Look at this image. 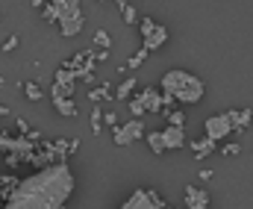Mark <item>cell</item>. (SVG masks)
Returning <instances> with one entry per match:
<instances>
[{
    "label": "cell",
    "instance_id": "44dd1931",
    "mask_svg": "<svg viewBox=\"0 0 253 209\" xmlns=\"http://www.w3.org/2000/svg\"><path fill=\"white\" fill-rule=\"evenodd\" d=\"M144 59H147V50H144V47H138V50H135V53L129 56V62H126V68H138V65H141Z\"/></svg>",
    "mask_w": 253,
    "mask_h": 209
},
{
    "label": "cell",
    "instance_id": "30bf717a",
    "mask_svg": "<svg viewBox=\"0 0 253 209\" xmlns=\"http://www.w3.org/2000/svg\"><path fill=\"white\" fill-rule=\"evenodd\" d=\"M186 209H209V195L197 186H186Z\"/></svg>",
    "mask_w": 253,
    "mask_h": 209
},
{
    "label": "cell",
    "instance_id": "1f68e13d",
    "mask_svg": "<svg viewBox=\"0 0 253 209\" xmlns=\"http://www.w3.org/2000/svg\"><path fill=\"white\" fill-rule=\"evenodd\" d=\"M165 209H183V207H165Z\"/></svg>",
    "mask_w": 253,
    "mask_h": 209
},
{
    "label": "cell",
    "instance_id": "3957f363",
    "mask_svg": "<svg viewBox=\"0 0 253 209\" xmlns=\"http://www.w3.org/2000/svg\"><path fill=\"white\" fill-rule=\"evenodd\" d=\"M53 12H56V24H59V33L62 36H77L83 30V12H80V3L77 0H56L53 3Z\"/></svg>",
    "mask_w": 253,
    "mask_h": 209
},
{
    "label": "cell",
    "instance_id": "5b68a950",
    "mask_svg": "<svg viewBox=\"0 0 253 209\" xmlns=\"http://www.w3.org/2000/svg\"><path fill=\"white\" fill-rule=\"evenodd\" d=\"M168 204L156 195V192H147V189H138V192H132L129 198L124 201V207L121 209H165Z\"/></svg>",
    "mask_w": 253,
    "mask_h": 209
},
{
    "label": "cell",
    "instance_id": "7c38bea8",
    "mask_svg": "<svg viewBox=\"0 0 253 209\" xmlns=\"http://www.w3.org/2000/svg\"><path fill=\"white\" fill-rule=\"evenodd\" d=\"M168 42V30L162 27V24H156V30L150 33V36H144V42H141V47L147 50V53H153V50H159L162 44Z\"/></svg>",
    "mask_w": 253,
    "mask_h": 209
},
{
    "label": "cell",
    "instance_id": "4dcf8cb0",
    "mask_svg": "<svg viewBox=\"0 0 253 209\" xmlns=\"http://www.w3.org/2000/svg\"><path fill=\"white\" fill-rule=\"evenodd\" d=\"M3 204H6V198H3V195H0V209H3Z\"/></svg>",
    "mask_w": 253,
    "mask_h": 209
},
{
    "label": "cell",
    "instance_id": "7a4b0ae2",
    "mask_svg": "<svg viewBox=\"0 0 253 209\" xmlns=\"http://www.w3.org/2000/svg\"><path fill=\"white\" fill-rule=\"evenodd\" d=\"M159 91L171 94L177 103H200L203 94H206V85H203L200 77L174 68V71H165V77L159 80Z\"/></svg>",
    "mask_w": 253,
    "mask_h": 209
},
{
    "label": "cell",
    "instance_id": "9a60e30c",
    "mask_svg": "<svg viewBox=\"0 0 253 209\" xmlns=\"http://www.w3.org/2000/svg\"><path fill=\"white\" fill-rule=\"evenodd\" d=\"M144 141H147V147H150L156 156H162V153H165V139H162V130H150V133H144Z\"/></svg>",
    "mask_w": 253,
    "mask_h": 209
},
{
    "label": "cell",
    "instance_id": "5bb4252c",
    "mask_svg": "<svg viewBox=\"0 0 253 209\" xmlns=\"http://www.w3.org/2000/svg\"><path fill=\"white\" fill-rule=\"evenodd\" d=\"M215 147H218V144H215L212 139H206V136L191 141V153H194V159H206V156H212V153H215Z\"/></svg>",
    "mask_w": 253,
    "mask_h": 209
},
{
    "label": "cell",
    "instance_id": "d6986e66",
    "mask_svg": "<svg viewBox=\"0 0 253 209\" xmlns=\"http://www.w3.org/2000/svg\"><path fill=\"white\" fill-rule=\"evenodd\" d=\"M88 97H91V100H109V97H112V88H109V83L103 80V85H100V88H91V94H88Z\"/></svg>",
    "mask_w": 253,
    "mask_h": 209
},
{
    "label": "cell",
    "instance_id": "4316f807",
    "mask_svg": "<svg viewBox=\"0 0 253 209\" xmlns=\"http://www.w3.org/2000/svg\"><path fill=\"white\" fill-rule=\"evenodd\" d=\"M239 150H242V147H239L236 141H233V144H224V147H221V153H224V156H236Z\"/></svg>",
    "mask_w": 253,
    "mask_h": 209
},
{
    "label": "cell",
    "instance_id": "4fadbf2b",
    "mask_svg": "<svg viewBox=\"0 0 253 209\" xmlns=\"http://www.w3.org/2000/svg\"><path fill=\"white\" fill-rule=\"evenodd\" d=\"M230 124H233V133H245L248 124L253 121V109H230Z\"/></svg>",
    "mask_w": 253,
    "mask_h": 209
},
{
    "label": "cell",
    "instance_id": "52a82bcc",
    "mask_svg": "<svg viewBox=\"0 0 253 209\" xmlns=\"http://www.w3.org/2000/svg\"><path fill=\"white\" fill-rule=\"evenodd\" d=\"M203 127H206V133H203V136H206V139H212L215 144H218V141H224L230 133H233V124H230V115H227V112L206 118V124H203Z\"/></svg>",
    "mask_w": 253,
    "mask_h": 209
},
{
    "label": "cell",
    "instance_id": "ba28073f",
    "mask_svg": "<svg viewBox=\"0 0 253 209\" xmlns=\"http://www.w3.org/2000/svg\"><path fill=\"white\" fill-rule=\"evenodd\" d=\"M74 88H77V74L62 65L56 71V80H53V97H71Z\"/></svg>",
    "mask_w": 253,
    "mask_h": 209
},
{
    "label": "cell",
    "instance_id": "8992f818",
    "mask_svg": "<svg viewBox=\"0 0 253 209\" xmlns=\"http://www.w3.org/2000/svg\"><path fill=\"white\" fill-rule=\"evenodd\" d=\"M144 124H141V118H132V121H126V124H118L115 127V144L118 147H126V144H132V141H138V139H144Z\"/></svg>",
    "mask_w": 253,
    "mask_h": 209
},
{
    "label": "cell",
    "instance_id": "277c9868",
    "mask_svg": "<svg viewBox=\"0 0 253 209\" xmlns=\"http://www.w3.org/2000/svg\"><path fill=\"white\" fill-rule=\"evenodd\" d=\"M0 150H6L9 156H21V162H33L36 159V147L30 139H15V136H0Z\"/></svg>",
    "mask_w": 253,
    "mask_h": 209
},
{
    "label": "cell",
    "instance_id": "7402d4cb",
    "mask_svg": "<svg viewBox=\"0 0 253 209\" xmlns=\"http://www.w3.org/2000/svg\"><path fill=\"white\" fill-rule=\"evenodd\" d=\"M165 115H168V124H171V127H183V124H186L183 109H174V112H165Z\"/></svg>",
    "mask_w": 253,
    "mask_h": 209
},
{
    "label": "cell",
    "instance_id": "d4e9b609",
    "mask_svg": "<svg viewBox=\"0 0 253 209\" xmlns=\"http://www.w3.org/2000/svg\"><path fill=\"white\" fill-rule=\"evenodd\" d=\"M24 94H27L30 100H39V97H42V88H39L36 83H27V85H24Z\"/></svg>",
    "mask_w": 253,
    "mask_h": 209
},
{
    "label": "cell",
    "instance_id": "603a6c76",
    "mask_svg": "<svg viewBox=\"0 0 253 209\" xmlns=\"http://www.w3.org/2000/svg\"><path fill=\"white\" fill-rule=\"evenodd\" d=\"M121 6V18H124V24H135V6H129V3H118Z\"/></svg>",
    "mask_w": 253,
    "mask_h": 209
},
{
    "label": "cell",
    "instance_id": "484cf974",
    "mask_svg": "<svg viewBox=\"0 0 253 209\" xmlns=\"http://www.w3.org/2000/svg\"><path fill=\"white\" fill-rule=\"evenodd\" d=\"M129 112H132L135 118H138V115H144V106H141V100H138V94H135V97L129 100Z\"/></svg>",
    "mask_w": 253,
    "mask_h": 209
},
{
    "label": "cell",
    "instance_id": "ac0fdd59",
    "mask_svg": "<svg viewBox=\"0 0 253 209\" xmlns=\"http://www.w3.org/2000/svg\"><path fill=\"white\" fill-rule=\"evenodd\" d=\"M18 183H21V180H15L12 174H3V177H0V195H3V192H9V195H12V192L18 189ZM3 198H6V195H3Z\"/></svg>",
    "mask_w": 253,
    "mask_h": 209
},
{
    "label": "cell",
    "instance_id": "f546056e",
    "mask_svg": "<svg viewBox=\"0 0 253 209\" xmlns=\"http://www.w3.org/2000/svg\"><path fill=\"white\" fill-rule=\"evenodd\" d=\"M3 115H9V109H6V106H0V118H3Z\"/></svg>",
    "mask_w": 253,
    "mask_h": 209
},
{
    "label": "cell",
    "instance_id": "cb8c5ba5",
    "mask_svg": "<svg viewBox=\"0 0 253 209\" xmlns=\"http://www.w3.org/2000/svg\"><path fill=\"white\" fill-rule=\"evenodd\" d=\"M100 121H103V112H100V106H94V112H91V133L94 136L100 133Z\"/></svg>",
    "mask_w": 253,
    "mask_h": 209
},
{
    "label": "cell",
    "instance_id": "83f0119b",
    "mask_svg": "<svg viewBox=\"0 0 253 209\" xmlns=\"http://www.w3.org/2000/svg\"><path fill=\"white\" fill-rule=\"evenodd\" d=\"M15 47H18V39H15V36H9V39L3 42V50L9 53V50H15Z\"/></svg>",
    "mask_w": 253,
    "mask_h": 209
},
{
    "label": "cell",
    "instance_id": "9c48e42d",
    "mask_svg": "<svg viewBox=\"0 0 253 209\" xmlns=\"http://www.w3.org/2000/svg\"><path fill=\"white\" fill-rule=\"evenodd\" d=\"M162 139H165V150H183L189 141H186V130L183 127H165L162 130Z\"/></svg>",
    "mask_w": 253,
    "mask_h": 209
},
{
    "label": "cell",
    "instance_id": "2e32d148",
    "mask_svg": "<svg viewBox=\"0 0 253 209\" xmlns=\"http://www.w3.org/2000/svg\"><path fill=\"white\" fill-rule=\"evenodd\" d=\"M53 109H56L62 118H74V115H77V106H74L71 97H53Z\"/></svg>",
    "mask_w": 253,
    "mask_h": 209
},
{
    "label": "cell",
    "instance_id": "8fae6325",
    "mask_svg": "<svg viewBox=\"0 0 253 209\" xmlns=\"http://www.w3.org/2000/svg\"><path fill=\"white\" fill-rule=\"evenodd\" d=\"M138 100H141L144 112H162V91H159V88H144V91H138Z\"/></svg>",
    "mask_w": 253,
    "mask_h": 209
},
{
    "label": "cell",
    "instance_id": "6da1fadb",
    "mask_svg": "<svg viewBox=\"0 0 253 209\" xmlns=\"http://www.w3.org/2000/svg\"><path fill=\"white\" fill-rule=\"evenodd\" d=\"M71 195H74V174L68 162H56L21 180L18 189L6 195L3 209H65Z\"/></svg>",
    "mask_w": 253,
    "mask_h": 209
},
{
    "label": "cell",
    "instance_id": "ffe728a7",
    "mask_svg": "<svg viewBox=\"0 0 253 209\" xmlns=\"http://www.w3.org/2000/svg\"><path fill=\"white\" fill-rule=\"evenodd\" d=\"M109 44H112L109 33H106V30H97V33H94V47H103V50H109Z\"/></svg>",
    "mask_w": 253,
    "mask_h": 209
},
{
    "label": "cell",
    "instance_id": "f1b7e54d",
    "mask_svg": "<svg viewBox=\"0 0 253 209\" xmlns=\"http://www.w3.org/2000/svg\"><path fill=\"white\" fill-rule=\"evenodd\" d=\"M103 121H106V124L112 127V130L118 127V115H115V112H106V115H103Z\"/></svg>",
    "mask_w": 253,
    "mask_h": 209
},
{
    "label": "cell",
    "instance_id": "e0dca14e",
    "mask_svg": "<svg viewBox=\"0 0 253 209\" xmlns=\"http://www.w3.org/2000/svg\"><path fill=\"white\" fill-rule=\"evenodd\" d=\"M132 91H135V80H132V77H126L124 83H121V85L115 88V100H126V97H129Z\"/></svg>",
    "mask_w": 253,
    "mask_h": 209
}]
</instances>
